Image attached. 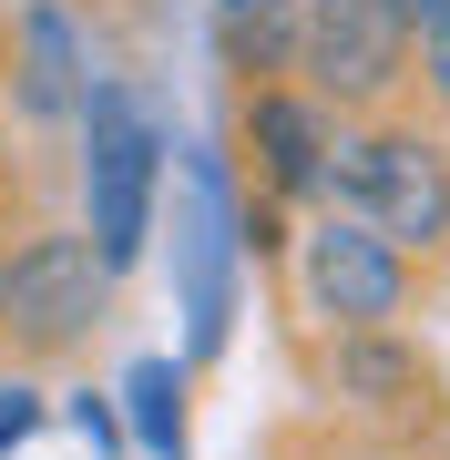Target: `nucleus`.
Segmentation results:
<instances>
[{"label":"nucleus","mask_w":450,"mask_h":460,"mask_svg":"<svg viewBox=\"0 0 450 460\" xmlns=\"http://www.w3.org/2000/svg\"><path fill=\"white\" fill-rule=\"evenodd\" d=\"M328 215H358L379 226L410 266L450 246V144L419 113H379V123H349V154H338V205Z\"/></svg>","instance_id":"nucleus-1"},{"label":"nucleus","mask_w":450,"mask_h":460,"mask_svg":"<svg viewBox=\"0 0 450 460\" xmlns=\"http://www.w3.org/2000/svg\"><path fill=\"white\" fill-rule=\"evenodd\" d=\"M154 195H164V133L134 83H93L83 102V235L113 277H134L154 246Z\"/></svg>","instance_id":"nucleus-2"},{"label":"nucleus","mask_w":450,"mask_h":460,"mask_svg":"<svg viewBox=\"0 0 450 460\" xmlns=\"http://www.w3.org/2000/svg\"><path fill=\"white\" fill-rule=\"evenodd\" d=\"M102 307H113V266L93 256L83 226H31L11 235V256H0V348L11 358H72Z\"/></svg>","instance_id":"nucleus-3"},{"label":"nucleus","mask_w":450,"mask_h":460,"mask_svg":"<svg viewBox=\"0 0 450 460\" xmlns=\"http://www.w3.org/2000/svg\"><path fill=\"white\" fill-rule=\"evenodd\" d=\"M297 83L349 123L400 113V93L419 83V31L389 0H307V31H297Z\"/></svg>","instance_id":"nucleus-4"},{"label":"nucleus","mask_w":450,"mask_h":460,"mask_svg":"<svg viewBox=\"0 0 450 460\" xmlns=\"http://www.w3.org/2000/svg\"><path fill=\"white\" fill-rule=\"evenodd\" d=\"M287 277H297V307L328 338H389L410 307V256L379 226H358V215H317L287 246Z\"/></svg>","instance_id":"nucleus-5"},{"label":"nucleus","mask_w":450,"mask_h":460,"mask_svg":"<svg viewBox=\"0 0 450 460\" xmlns=\"http://www.w3.org/2000/svg\"><path fill=\"white\" fill-rule=\"evenodd\" d=\"M235 144H246V184L267 205H338V154H349V113H328L307 83H267L235 102Z\"/></svg>","instance_id":"nucleus-6"},{"label":"nucleus","mask_w":450,"mask_h":460,"mask_svg":"<svg viewBox=\"0 0 450 460\" xmlns=\"http://www.w3.org/2000/svg\"><path fill=\"white\" fill-rule=\"evenodd\" d=\"M235 246H246V235H225V164L195 154V164H184V317H195V358L225 348V317H235L225 266H235Z\"/></svg>","instance_id":"nucleus-7"},{"label":"nucleus","mask_w":450,"mask_h":460,"mask_svg":"<svg viewBox=\"0 0 450 460\" xmlns=\"http://www.w3.org/2000/svg\"><path fill=\"white\" fill-rule=\"evenodd\" d=\"M11 93L31 123H83L93 102V72H83V31H72L51 0H31V11L11 21Z\"/></svg>","instance_id":"nucleus-8"},{"label":"nucleus","mask_w":450,"mask_h":460,"mask_svg":"<svg viewBox=\"0 0 450 460\" xmlns=\"http://www.w3.org/2000/svg\"><path fill=\"white\" fill-rule=\"evenodd\" d=\"M297 31H307V0H216V62L246 93L297 83Z\"/></svg>","instance_id":"nucleus-9"},{"label":"nucleus","mask_w":450,"mask_h":460,"mask_svg":"<svg viewBox=\"0 0 450 460\" xmlns=\"http://www.w3.org/2000/svg\"><path fill=\"white\" fill-rule=\"evenodd\" d=\"M184 399H195V368H184V358H134V368H123V429H134L144 460H195Z\"/></svg>","instance_id":"nucleus-10"},{"label":"nucleus","mask_w":450,"mask_h":460,"mask_svg":"<svg viewBox=\"0 0 450 460\" xmlns=\"http://www.w3.org/2000/svg\"><path fill=\"white\" fill-rule=\"evenodd\" d=\"M338 389H358L368 410H430V368H419V348L400 338H338Z\"/></svg>","instance_id":"nucleus-11"},{"label":"nucleus","mask_w":450,"mask_h":460,"mask_svg":"<svg viewBox=\"0 0 450 460\" xmlns=\"http://www.w3.org/2000/svg\"><path fill=\"white\" fill-rule=\"evenodd\" d=\"M31 429H41V389H31V378H0V460L31 440Z\"/></svg>","instance_id":"nucleus-12"},{"label":"nucleus","mask_w":450,"mask_h":460,"mask_svg":"<svg viewBox=\"0 0 450 460\" xmlns=\"http://www.w3.org/2000/svg\"><path fill=\"white\" fill-rule=\"evenodd\" d=\"M72 429H83L93 450H134V429L113 420V399H102V389H72Z\"/></svg>","instance_id":"nucleus-13"},{"label":"nucleus","mask_w":450,"mask_h":460,"mask_svg":"<svg viewBox=\"0 0 450 460\" xmlns=\"http://www.w3.org/2000/svg\"><path fill=\"white\" fill-rule=\"evenodd\" d=\"M419 93L450 113V31H430V41H419Z\"/></svg>","instance_id":"nucleus-14"},{"label":"nucleus","mask_w":450,"mask_h":460,"mask_svg":"<svg viewBox=\"0 0 450 460\" xmlns=\"http://www.w3.org/2000/svg\"><path fill=\"white\" fill-rule=\"evenodd\" d=\"M389 11H400L419 41H430V31H450V0H389Z\"/></svg>","instance_id":"nucleus-15"}]
</instances>
